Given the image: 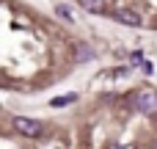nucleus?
Here are the masks:
<instances>
[{
	"instance_id": "8",
	"label": "nucleus",
	"mask_w": 157,
	"mask_h": 149,
	"mask_svg": "<svg viewBox=\"0 0 157 149\" xmlns=\"http://www.w3.org/2000/svg\"><path fill=\"white\" fill-rule=\"evenodd\" d=\"M155 149H157V147H155Z\"/></svg>"
},
{
	"instance_id": "3",
	"label": "nucleus",
	"mask_w": 157,
	"mask_h": 149,
	"mask_svg": "<svg viewBox=\"0 0 157 149\" xmlns=\"http://www.w3.org/2000/svg\"><path fill=\"white\" fill-rule=\"evenodd\" d=\"M110 17L113 19H119V22H124V25H141V14L138 11H130V8H116V11H110Z\"/></svg>"
},
{
	"instance_id": "7",
	"label": "nucleus",
	"mask_w": 157,
	"mask_h": 149,
	"mask_svg": "<svg viewBox=\"0 0 157 149\" xmlns=\"http://www.w3.org/2000/svg\"><path fill=\"white\" fill-rule=\"evenodd\" d=\"M119 149H135V147H132V144H124V147H119Z\"/></svg>"
},
{
	"instance_id": "2",
	"label": "nucleus",
	"mask_w": 157,
	"mask_h": 149,
	"mask_svg": "<svg viewBox=\"0 0 157 149\" xmlns=\"http://www.w3.org/2000/svg\"><path fill=\"white\" fill-rule=\"evenodd\" d=\"M11 124H14V130H17V133H22V135H28V138H36V135H41V122H36V119L17 116Z\"/></svg>"
},
{
	"instance_id": "6",
	"label": "nucleus",
	"mask_w": 157,
	"mask_h": 149,
	"mask_svg": "<svg viewBox=\"0 0 157 149\" xmlns=\"http://www.w3.org/2000/svg\"><path fill=\"white\" fill-rule=\"evenodd\" d=\"M55 11H58V17H61V19L75 22V17H72V8H69V6H63V3H61V6H55Z\"/></svg>"
},
{
	"instance_id": "4",
	"label": "nucleus",
	"mask_w": 157,
	"mask_h": 149,
	"mask_svg": "<svg viewBox=\"0 0 157 149\" xmlns=\"http://www.w3.org/2000/svg\"><path fill=\"white\" fill-rule=\"evenodd\" d=\"M86 11H91V14H105L108 11V6H105V0H77Z\"/></svg>"
},
{
	"instance_id": "1",
	"label": "nucleus",
	"mask_w": 157,
	"mask_h": 149,
	"mask_svg": "<svg viewBox=\"0 0 157 149\" xmlns=\"http://www.w3.org/2000/svg\"><path fill=\"white\" fill-rule=\"evenodd\" d=\"M135 108L146 116H155L157 113V91L152 86H144L138 94H135Z\"/></svg>"
},
{
	"instance_id": "5",
	"label": "nucleus",
	"mask_w": 157,
	"mask_h": 149,
	"mask_svg": "<svg viewBox=\"0 0 157 149\" xmlns=\"http://www.w3.org/2000/svg\"><path fill=\"white\" fill-rule=\"evenodd\" d=\"M75 100H77V94H61V97L52 100V108H66V105L75 102Z\"/></svg>"
}]
</instances>
